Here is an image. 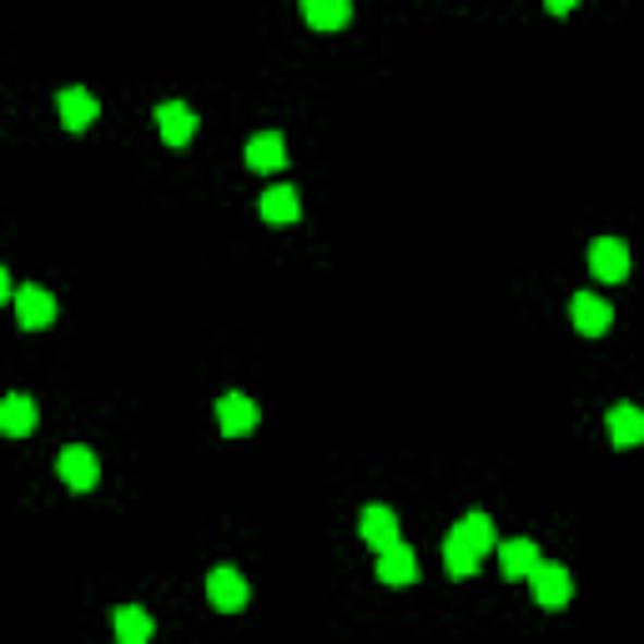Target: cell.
Returning a JSON list of instances; mask_svg holds the SVG:
<instances>
[{
    "instance_id": "6da1fadb",
    "label": "cell",
    "mask_w": 644,
    "mask_h": 644,
    "mask_svg": "<svg viewBox=\"0 0 644 644\" xmlns=\"http://www.w3.org/2000/svg\"><path fill=\"white\" fill-rule=\"evenodd\" d=\"M207 599H211V609H222V615H238V609H247L252 590H247V579H242L232 564H217V569L207 574Z\"/></svg>"
},
{
    "instance_id": "7a4b0ae2",
    "label": "cell",
    "mask_w": 644,
    "mask_h": 644,
    "mask_svg": "<svg viewBox=\"0 0 644 644\" xmlns=\"http://www.w3.org/2000/svg\"><path fill=\"white\" fill-rule=\"evenodd\" d=\"M357 534H363V544L378 554L398 549L403 544V534H398V513L388 509V503H368V509L357 513Z\"/></svg>"
},
{
    "instance_id": "3957f363",
    "label": "cell",
    "mask_w": 644,
    "mask_h": 644,
    "mask_svg": "<svg viewBox=\"0 0 644 644\" xmlns=\"http://www.w3.org/2000/svg\"><path fill=\"white\" fill-rule=\"evenodd\" d=\"M528 590H534V605L539 609H564L574 599V579L564 564H539L528 574Z\"/></svg>"
},
{
    "instance_id": "277c9868",
    "label": "cell",
    "mask_w": 644,
    "mask_h": 644,
    "mask_svg": "<svg viewBox=\"0 0 644 644\" xmlns=\"http://www.w3.org/2000/svg\"><path fill=\"white\" fill-rule=\"evenodd\" d=\"M56 474L66 478V488H76V494H92L96 484H101V459H96L92 448H66L61 459H56Z\"/></svg>"
},
{
    "instance_id": "5b68a950",
    "label": "cell",
    "mask_w": 644,
    "mask_h": 644,
    "mask_svg": "<svg viewBox=\"0 0 644 644\" xmlns=\"http://www.w3.org/2000/svg\"><path fill=\"white\" fill-rule=\"evenodd\" d=\"M217 423H222L227 438H247L257 423H263V408L252 403L247 393H222L217 398Z\"/></svg>"
},
{
    "instance_id": "8992f818",
    "label": "cell",
    "mask_w": 644,
    "mask_h": 644,
    "mask_svg": "<svg viewBox=\"0 0 644 644\" xmlns=\"http://www.w3.org/2000/svg\"><path fill=\"white\" fill-rule=\"evenodd\" d=\"M569 317H574V328L584 338H605L615 328V307L605 297H594V292H574V303H569Z\"/></svg>"
},
{
    "instance_id": "52a82bcc",
    "label": "cell",
    "mask_w": 644,
    "mask_h": 644,
    "mask_svg": "<svg viewBox=\"0 0 644 644\" xmlns=\"http://www.w3.org/2000/svg\"><path fill=\"white\" fill-rule=\"evenodd\" d=\"M448 539L459 544V549H469L474 554V559H484L488 549H499V534H494V519H488V513H463L459 524H453V534H448Z\"/></svg>"
},
{
    "instance_id": "ba28073f",
    "label": "cell",
    "mask_w": 644,
    "mask_h": 644,
    "mask_svg": "<svg viewBox=\"0 0 644 644\" xmlns=\"http://www.w3.org/2000/svg\"><path fill=\"white\" fill-rule=\"evenodd\" d=\"M15 317H21V328L46 332L56 323V297L46 288H21L15 292Z\"/></svg>"
},
{
    "instance_id": "9c48e42d",
    "label": "cell",
    "mask_w": 644,
    "mask_h": 644,
    "mask_svg": "<svg viewBox=\"0 0 644 644\" xmlns=\"http://www.w3.org/2000/svg\"><path fill=\"white\" fill-rule=\"evenodd\" d=\"M590 267L599 282H624V272H630V247L619 238H599L590 247Z\"/></svg>"
},
{
    "instance_id": "30bf717a",
    "label": "cell",
    "mask_w": 644,
    "mask_h": 644,
    "mask_svg": "<svg viewBox=\"0 0 644 644\" xmlns=\"http://www.w3.org/2000/svg\"><path fill=\"white\" fill-rule=\"evenodd\" d=\"M151 121H157L161 142H171V146H186L192 142V132H197V117H192V106L186 101H161Z\"/></svg>"
},
{
    "instance_id": "8fae6325",
    "label": "cell",
    "mask_w": 644,
    "mask_h": 644,
    "mask_svg": "<svg viewBox=\"0 0 644 644\" xmlns=\"http://www.w3.org/2000/svg\"><path fill=\"white\" fill-rule=\"evenodd\" d=\"M605 423H609V443H615V448H640L644 443V408L615 403Z\"/></svg>"
},
{
    "instance_id": "7c38bea8",
    "label": "cell",
    "mask_w": 644,
    "mask_h": 644,
    "mask_svg": "<svg viewBox=\"0 0 644 644\" xmlns=\"http://www.w3.org/2000/svg\"><path fill=\"white\" fill-rule=\"evenodd\" d=\"M539 564H544V559H539V544H534V539H503V544H499V569H503V579H528Z\"/></svg>"
},
{
    "instance_id": "4fadbf2b",
    "label": "cell",
    "mask_w": 644,
    "mask_h": 644,
    "mask_svg": "<svg viewBox=\"0 0 644 644\" xmlns=\"http://www.w3.org/2000/svg\"><path fill=\"white\" fill-rule=\"evenodd\" d=\"M56 106H61V121H66V132H86V126L101 117V101H96L92 92H81V86L61 92V96H56Z\"/></svg>"
},
{
    "instance_id": "5bb4252c",
    "label": "cell",
    "mask_w": 644,
    "mask_h": 644,
    "mask_svg": "<svg viewBox=\"0 0 644 644\" xmlns=\"http://www.w3.org/2000/svg\"><path fill=\"white\" fill-rule=\"evenodd\" d=\"M247 167L252 171H282L288 167V142L277 132H257L247 142Z\"/></svg>"
},
{
    "instance_id": "9a60e30c",
    "label": "cell",
    "mask_w": 644,
    "mask_h": 644,
    "mask_svg": "<svg viewBox=\"0 0 644 644\" xmlns=\"http://www.w3.org/2000/svg\"><path fill=\"white\" fill-rule=\"evenodd\" d=\"M378 579L382 584H413V579H418V554L408 549V544L378 554Z\"/></svg>"
},
{
    "instance_id": "2e32d148",
    "label": "cell",
    "mask_w": 644,
    "mask_h": 644,
    "mask_svg": "<svg viewBox=\"0 0 644 644\" xmlns=\"http://www.w3.org/2000/svg\"><path fill=\"white\" fill-rule=\"evenodd\" d=\"M111 630H117V644H151V615L146 609H136V605H126V609H117V619H111Z\"/></svg>"
},
{
    "instance_id": "e0dca14e",
    "label": "cell",
    "mask_w": 644,
    "mask_h": 644,
    "mask_svg": "<svg viewBox=\"0 0 644 644\" xmlns=\"http://www.w3.org/2000/svg\"><path fill=\"white\" fill-rule=\"evenodd\" d=\"M0 428L11 438H26L31 428H36V403H31L26 393H11L5 403H0Z\"/></svg>"
},
{
    "instance_id": "ac0fdd59",
    "label": "cell",
    "mask_w": 644,
    "mask_h": 644,
    "mask_svg": "<svg viewBox=\"0 0 644 644\" xmlns=\"http://www.w3.org/2000/svg\"><path fill=\"white\" fill-rule=\"evenodd\" d=\"M263 217H267V222H297V217H303V197H297V186H267Z\"/></svg>"
},
{
    "instance_id": "d6986e66",
    "label": "cell",
    "mask_w": 644,
    "mask_h": 644,
    "mask_svg": "<svg viewBox=\"0 0 644 644\" xmlns=\"http://www.w3.org/2000/svg\"><path fill=\"white\" fill-rule=\"evenodd\" d=\"M303 15L313 21L317 31H338V26H348V21H353V5H348V0H307Z\"/></svg>"
},
{
    "instance_id": "ffe728a7",
    "label": "cell",
    "mask_w": 644,
    "mask_h": 644,
    "mask_svg": "<svg viewBox=\"0 0 644 644\" xmlns=\"http://www.w3.org/2000/svg\"><path fill=\"white\" fill-rule=\"evenodd\" d=\"M443 559H448V574H453V579H469V574L478 569V559H474V554H469V549H459L453 539L443 544Z\"/></svg>"
}]
</instances>
